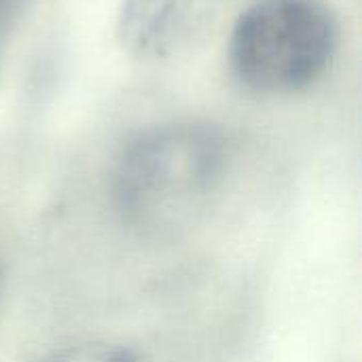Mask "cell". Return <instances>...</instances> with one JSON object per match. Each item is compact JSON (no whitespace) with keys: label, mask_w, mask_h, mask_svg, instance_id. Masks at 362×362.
Returning <instances> with one entry per match:
<instances>
[{"label":"cell","mask_w":362,"mask_h":362,"mask_svg":"<svg viewBox=\"0 0 362 362\" xmlns=\"http://www.w3.org/2000/svg\"><path fill=\"white\" fill-rule=\"evenodd\" d=\"M229 142L202 121L157 125L138 134L121 153L112 197L123 221L144 233L189 225L225 180Z\"/></svg>","instance_id":"1"},{"label":"cell","mask_w":362,"mask_h":362,"mask_svg":"<svg viewBox=\"0 0 362 362\" xmlns=\"http://www.w3.org/2000/svg\"><path fill=\"white\" fill-rule=\"evenodd\" d=\"M337 47L339 21L325 0H259L233 25L229 62L244 87L286 95L312 87Z\"/></svg>","instance_id":"2"},{"label":"cell","mask_w":362,"mask_h":362,"mask_svg":"<svg viewBox=\"0 0 362 362\" xmlns=\"http://www.w3.org/2000/svg\"><path fill=\"white\" fill-rule=\"evenodd\" d=\"M193 0H125L117 36L121 47L138 59L170 55L189 34Z\"/></svg>","instance_id":"3"},{"label":"cell","mask_w":362,"mask_h":362,"mask_svg":"<svg viewBox=\"0 0 362 362\" xmlns=\"http://www.w3.org/2000/svg\"><path fill=\"white\" fill-rule=\"evenodd\" d=\"M38 362H140V358L134 352L110 344H78L51 352Z\"/></svg>","instance_id":"4"},{"label":"cell","mask_w":362,"mask_h":362,"mask_svg":"<svg viewBox=\"0 0 362 362\" xmlns=\"http://www.w3.org/2000/svg\"><path fill=\"white\" fill-rule=\"evenodd\" d=\"M19 2H21V0H0V59H2L4 42H6L8 30H11L13 21H15Z\"/></svg>","instance_id":"5"}]
</instances>
